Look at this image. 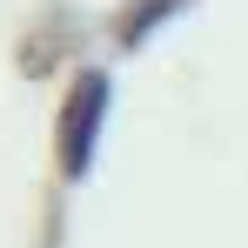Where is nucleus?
<instances>
[{
	"instance_id": "1",
	"label": "nucleus",
	"mask_w": 248,
	"mask_h": 248,
	"mask_svg": "<svg viewBox=\"0 0 248 248\" xmlns=\"http://www.w3.org/2000/svg\"><path fill=\"white\" fill-rule=\"evenodd\" d=\"M108 101H114V87L108 74H94L87 67L81 81L67 87V101H61V168L81 181L87 161H94V141H101V127H108Z\"/></svg>"
},
{
	"instance_id": "2",
	"label": "nucleus",
	"mask_w": 248,
	"mask_h": 248,
	"mask_svg": "<svg viewBox=\"0 0 248 248\" xmlns=\"http://www.w3.org/2000/svg\"><path fill=\"white\" fill-rule=\"evenodd\" d=\"M174 7H181V0H141V7H134V20H127V41H148V27L168 20Z\"/></svg>"
}]
</instances>
